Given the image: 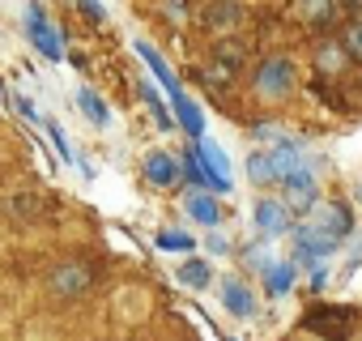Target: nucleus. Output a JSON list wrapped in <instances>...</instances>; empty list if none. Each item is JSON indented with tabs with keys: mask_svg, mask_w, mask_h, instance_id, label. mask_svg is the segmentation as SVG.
<instances>
[{
	"mask_svg": "<svg viewBox=\"0 0 362 341\" xmlns=\"http://www.w3.org/2000/svg\"><path fill=\"white\" fill-rule=\"evenodd\" d=\"M294 81H298V64L290 56H269L260 69H256V94L264 103H281L294 94Z\"/></svg>",
	"mask_w": 362,
	"mask_h": 341,
	"instance_id": "1",
	"label": "nucleus"
},
{
	"mask_svg": "<svg viewBox=\"0 0 362 341\" xmlns=\"http://www.w3.org/2000/svg\"><path fill=\"white\" fill-rule=\"evenodd\" d=\"M26 30H30V43H35L47 60H60V56H64V47H60V39H56V26L47 22L43 5H30V9H26Z\"/></svg>",
	"mask_w": 362,
	"mask_h": 341,
	"instance_id": "2",
	"label": "nucleus"
},
{
	"mask_svg": "<svg viewBox=\"0 0 362 341\" xmlns=\"http://www.w3.org/2000/svg\"><path fill=\"white\" fill-rule=\"evenodd\" d=\"M90 282H94V273H90V265H56L52 269V294H60V299H77V294H86L90 290Z\"/></svg>",
	"mask_w": 362,
	"mask_h": 341,
	"instance_id": "3",
	"label": "nucleus"
},
{
	"mask_svg": "<svg viewBox=\"0 0 362 341\" xmlns=\"http://www.w3.org/2000/svg\"><path fill=\"white\" fill-rule=\"evenodd\" d=\"M141 166H145V180H149L153 188H175V184H179V175H184L179 158H175V154H166V149H149Z\"/></svg>",
	"mask_w": 362,
	"mask_h": 341,
	"instance_id": "4",
	"label": "nucleus"
},
{
	"mask_svg": "<svg viewBox=\"0 0 362 341\" xmlns=\"http://www.w3.org/2000/svg\"><path fill=\"white\" fill-rule=\"evenodd\" d=\"M256 231H260V235H281V231H290V205H286V201H256Z\"/></svg>",
	"mask_w": 362,
	"mask_h": 341,
	"instance_id": "5",
	"label": "nucleus"
},
{
	"mask_svg": "<svg viewBox=\"0 0 362 341\" xmlns=\"http://www.w3.org/2000/svg\"><path fill=\"white\" fill-rule=\"evenodd\" d=\"M222 303H226V311L239 316V320H252V316H256V294H252V286H243L239 277L222 282Z\"/></svg>",
	"mask_w": 362,
	"mask_h": 341,
	"instance_id": "6",
	"label": "nucleus"
},
{
	"mask_svg": "<svg viewBox=\"0 0 362 341\" xmlns=\"http://www.w3.org/2000/svg\"><path fill=\"white\" fill-rule=\"evenodd\" d=\"M281 184H286V197H290L286 205H303V209H307V205L315 201V175H311L307 166L286 170V180H281Z\"/></svg>",
	"mask_w": 362,
	"mask_h": 341,
	"instance_id": "7",
	"label": "nucleus"
},
{
	"mask_svg": "<svg viewBox=\"0 0 362 341\" xmlns=\"http://www.w3.org/2000/svg\"><path fill=\"white\" fill-rule=\"evenodd\" d=\"M239 22H243V13H239V0H214V5L205 9V26H209L214 35H230Z\"/></svg>",
	"mask_w": 362,
	"mask_h": 341,
	"instance_id": "8",
	"label": "nucleus"
},
{
	"mask_svg": "<svg viewBox=\"0 0 362 341\" xmlns=\"http://www.w3.org/2000/svg\"><path fill=\"white\" fill-rule=\"evenodd\" d=\"M184 209H188V218H192V222H201V226H218V218H222L218 197H209L205 188L188 192V197H184Z\"/></svg>",
	"mask_w": 362,
	"mask_h": 341,
	"instance_id": "9",
	"label": "nucleus"
},
{
	"mask_svg": "<svg viewBox=\"0 0 362 341\" xmlns=\"http://www.w3.org/2000/svg\"><path fill=\"white\" fill-rule=\"evenodd\" d=\"M115 307H119V320L136 324V320L149 316V294H145L141 286H119V290H115Z\"/></svg>",
	"mask_w": 362,
	"mask_h": 341,
	"instance_id": "10",
	"label": "nucleus"
},
{
	"mask_svg": "<svg viewBox=\"0 0 362 341\" xmlns=\"http://www.w3.org/2000/svg\"><path fill=\"white\" fill-rule=\"evenodd\" d=\"M247 175H252V184H277V180H286V170L273 158V149H256L247 158Z\"/></svg>",
	"mask_w": 362,
	"mask_h": 341,
	"instance_id": "11",
	"label": "nucleus"
},
{
	"mask_svg": "<svg viewBox=\"0 0 362 341\" xmlns=\"http://www.w3.org/2000/svg\"><path fill=\"white\" fill-rule=\"evenodd\" d=\"M294 13H298V22H307V26H324V22H332V13H337V0H294Z\"/></svg>",
	"mask_w": 362,
	"mask_h": 341,
	"instance_id": "12",
	"label": "nucleus"
},
{
	"mask_svg": "<svg viewBox=\"0 0 362 341\" xmlns=\"http://www.w3.org/2000/svg\"><path fill=\"white\" fill-rule=\"evenodd\" d=\"M77 107H81V115H86L94 128H107V124H111V111H107V103H103V98H98L90 86H81V90H77Z\"/></svg>",
	"mask_w": 362,
	"mask_h": 341,
	"instance_id": "13",
	"label": "nucleus"
},
{
	"mask_svg": "<svg viewBox=\"0 0 362 341\" xmlns=\"http://www.w3.org/2000/svg\"><path fill=\"white\" fill-rule=\"evenodd\" d=\"M179 282L188 290H209L214 286V265L209 260H184L179 265Z\"/></svg>",
	"mask_w": 362,
	"mask_h": 341,
	"instance_id": "14",
	"label": "nucleus"
},
{
	"mask_svg": "<svg viewBox=\"0 0 362 341\" xmlns=\"http://www.w3.org/2000/svg\"><path fill=\"white\" fill-rule=\"evenodd\" d=\"M315 69H320L324 77H337V73L345 69V52H341V43H324V47L315 52Z\"/></svg>",
	"mask_w": 362,
	"mask_h": 341,
	"instance_id": "15",
	"label": "nucleus"
},
{
	"mask_svg": "<svg viewBox=\"0 0 362 341\" xmlns=\"http://www.w3.org/2000/svg\"><path fill=\"white\" fill-rule=\"evenodd\" d=\"M290 282H294V269H290V265H269V269H264V290H269V294H286Z\"/></svg>",
	"mask_w": 362,
	"mask_h": 341,
	"instance_id": "16",
	"label": "nucleus"
},
{
	"mask_svg": "<svg viewBox=\"0 0 362 341\" xmlns=\"http://www.w3.org/2000/svg\"><path fill=\"white\" fill-rule=\"evenodd\" d=\"M197 239L188 235V231H158V248L162 252H188Z\"/></svg>",
	"mask_w": 362,
	"mask_h": 341,
	"instance_id": "17",
	"label": "nucleus"
},
{
	"mask_svg": "<svg viewBox=\"0 0 362 341\" xmlns=\"http://www.w3.org/2000/svg\"><path fill=\"white\" fill-rule=\"evenodd\" d=\"M141 94H145V103H149V111H153V120H158V124H162V128H170V115H166V111H162V103H158V94H153V90H149V86H145V90H141Z\"/></svg>",
	"mask_w": 362,
	"mask_h": 341,
	"instance_id": "18",
	"label": "nucleus"
},
{
	"mask_svg": "<svg viewBox=\"0 0 362 341\" xmlns=\"http://www.w3.org/2000/svg\"><path fill=\"white\" fill-rule=\"evenodd\" d=\"M345 47H349V52L362 60V22H354V26H349V35H345Z\"/></svg>",
	"mask_w": 362,
	"mask_h": 341,
	"instance_id": "19",
	"label": "nucleus"
},
{
	"mask_svg": "<svg viewBox=\"0 0 362 341\" xmlns=\"http://www.w3.org/2000/svg\"><path fill=\"white\" fill-rule=\"evenodd\" d=\"M166 13H170L175 22H184V0H166Z\"/></svg>",
	"mask_w": 362,
	"mask_h": 341,
	"instance_id": "20",
	"label": "nucleus"
},
{
	"mask_svg": "<svg viewBox=\"0 0 362 341\" xmlns=\"http://www.w3.org/2000/svg\"><path fill=\"white\" fill-rule=\"evenodd\" d=\"M81 9H86L90 18H103V9H98V0H81Z\"/></svg>",
	"mask_w": 362,
	"mask_h": 341,
	"instance_id": "21",
	"label": "nucleus"
}]
</instances>
